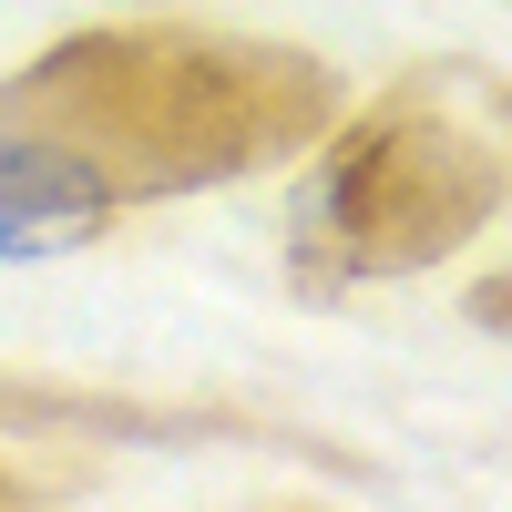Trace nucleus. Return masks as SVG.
<instances>
[{"label": "nucleus", "instance_id": "f257e3e1", "mask_svg": "<svg viewBox=\"0 0 512 512\" xmlns=\"http://www.w3.org/2000/svg\"><path fill=\"white\" fill-rule=\"evenodd\" d=\"M123 185L52 123H0V256H72L113 226Z\"/></svg>", "mask_w": 512, "mask_h": 512}]
</instances>
